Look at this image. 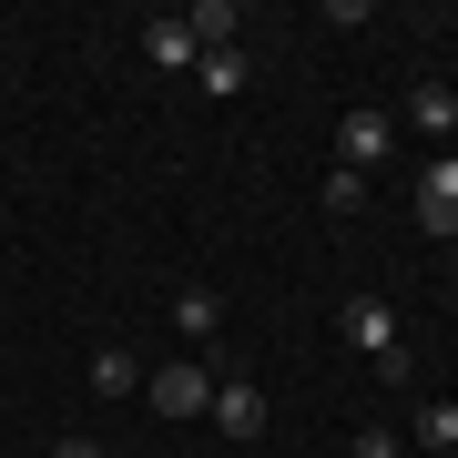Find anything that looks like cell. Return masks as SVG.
I'll list each match as a JSON object with an SVG mask.
<instances>
[{"label":"cell","mask_w":458,"mask_h":458,"mask_svg":"<svg viewBox=\"0 0 458 458\" xmlns=\"http://www.w3.org/2000/svg\"><path fill=\"white\" fill-rule=\"evenodd\" d=\"M92 387H102V397H132V387H143V367H132V346H102V357H92Z\"/></svg>","instance_id":"10"},{"label":"cell","mask_w":458,"mask_h":458,"mask_svg":"<svg viewBox=\"0 0 458 458\" xmlns=\"http://www.w3.org/2000/svg\"><path fill=\"white\" fill-rule=\"evenodd\" d=\"M408 123L428 132V143H458V92H438V82H428V92L408 102Z\"/></svg>","instance_id":"9"},{"label":"cell","mask_w":458,"mask_h":458,"mask_svg":"<svg viewBox=\"0 0 458 458\" xmlns=\"http://www.w3.org/2000/svg\"><path fill=\"white\" fill-rule=\"evenodd\" d=\"M214 428H234V438H255L265 428V387H245V377H214V408H204Z\"/></svg>","instance_id":"6"},{"label":"cell","mask_w":458,"mask_h":458,"mask_svg":"<svg viewBox=\"0 0 458 458\" xmlns=\"http://www.w3.org/2000/svg\"><path fill=\"white\" fill-rule=\"evenodd\" d=\"M143 397H153L164 418H204V408H214V357H164V367L143 377Z\"/></svg>","instance_id":"2"},{"label":"cell","mask_w":458,"mask_h":458,"mask_svg":"<svg viewBox=\"0 0 458 458\" xmlns=\"http://www.w3.org/2000/svg\"><path fill=\"white\" fill-rule=\"evenodd\" d=\"M357 458H397V428H357Z\"/></svg>","instance_id":"14"},{"label":"cell","mask_w":458,"mask_h":458,"mask_svg":"<svg viewBox=\"0 0 458 458\" xmlns=\"http://www.w3.org/2000/svg\"><path fill=\"white\" fill-rule=\"evenodd\" d=\"M387 143H397V123H387V113H336V174L387 164Z\"/></svg>","instance_id":"3"},{"label":"cell","mask_w":458,"mask_h":458,"mask_svg":"<svg viewBox=\"0 0 458 458\" xmlns=\"http://www.w3.org/2000/svg\"><path fill=\"white\" fill-rule=\"evenodd\" d=\"M418 448H458V397H438V408H418Z\"/></svg>","instance_id":"12"},{"label":"cell","mask_w":458,"mask_h":458,"mask_svg":"<svg viewBox=\"0 0 458 458\" xmlns=\"http://www.w3.org/2000/svg\"><path fill=\"white\" fill-rule=\"evenodd\" d=\"M336 327H346V346H357V357L387 377V387L408 377V327H397V306H387V295H367V285H357V295L336 306Z\"/></svg>","instance_id":"1"},{"label":"cell","mask_w":458,"mask_h":458,"mask_svg":"<svg viewBox=\"0 0 458 458\" xmlns=\"http://www.w3.org/2000/svg\"><path fill=\"white\" fill-rule=\"evenodd\" d=\"M367 204V174H327V214H357Z\"/></svg>","instance_id":"13"},{"label":"cell","mask_w":458,"mask_h":458,"mask_svg":"<svg viewBox=\"0 0 458 458\" xmlns=\"http://www.w3.org/2000/svg\"><path fill=\"white\" fill-rule=\"evenodd\" d=\"M174 327H183V346H214V327H225V295H214V285H183V295H174Z\"/></svg>","instance_id":"8"},{"label":"cell","mask_w":458,"mask_h":458,"mask_svg":"<svg viewBox=\"0 0 458 458\" xmlns=\"http://www.w3.org/2000/svg\"><path fill=\"white\" fill-rule=\"evenodd\" d=\"M194 72H204V92H214V102H225V92H245V51H204Z\"/></svg>","instance_id":"11"},{"label":"cell","mask_w":458,"mask_h":458,"mask_svg":"<svg viewBox=\"0 0 458 458\" xmlns=\"http://www.w3.org/2000/svg\"><path fill=\"white\" fill-rule=\"evenodd\" d=\"M418 225L428 234H458V153H438V164L418 174Z\"/></svg>","instance_id":"5"},{"label":"cell","mask_w":458,"mask_h":458,"mask_svg":"<svg viewBox=\"0 0 458 458\" xmlns=\"http://www.w3.org/2000/svg\"><path fill=\"white\" fill-rule=\"evenodd\" d=\"M143 62H153V72H194V62H204V41L183 31V11H153V21H143Z\"/></svg>","instance_id":"4"},{"label":"cell","mask_w":458,"mask_h":458,"mask_svg":"<svg viewBox=\"0 0 458 458\" xmlns=\"http://www.w3.org/2000/svg\"><path fill=\"white\" fill-rule=\"evenodd\" d=\"M183 31H194L204 51H234V41H245V11H234V0H194V11H183Z\"/></svg>","instance_id":"7"},{"label":"cell","mask_w":458,"mask_h":458,"mask_svg":"<svg viewBox=\"0 0 458 458\" xmlns=\"http://www.w3.org/2000/svg\"><path fill=\"white\" fill-rule=\"evenodd\" d=\"M51 458H102V448H92V438H62V448H51Z\"/></svg>","instance_id":"15"}]
</instances>
